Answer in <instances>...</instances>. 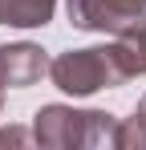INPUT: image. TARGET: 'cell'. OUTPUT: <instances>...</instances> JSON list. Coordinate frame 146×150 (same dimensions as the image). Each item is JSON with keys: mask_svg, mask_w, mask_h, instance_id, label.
Returning a JSON list of instances; mask_svg holds the SVG:
<instances>
[{"mask_svg": "<svg viewBox=\"0 0 146 150\" xmlns=\"http://www.w3.org/2000/svg\"><path fill=\"white\" fill-rule=\"evenodd\" d=\"M33 142L45 150H97L118 142V118L106 110L41 105L33 114Z\"/></svg>", "mask_w": 146, "mask_h": 150, "instance_id": "6da1fadb", "label": "cell"}, {"mask_svg": "<svg viewBox=\"0 0 146 150\" xmlns=\"http://www.w3.org/2000/svg\"><path fill=\"white\" fill-rule=\"evenodd\" d=\"M49 77L69 98H89L97 89H114V85H126L130 81L126 65H122V53H118V41L57 53L49 61Z\"/></svg>", "mask_w": 146, "mask_h": 150, "instance_id": "7a4b0ae2", "label": "cell"}, {"mask_svg": "<svg viewBox=\"0 0 146 150\" xmlns=\"http://www.w3.org/2000/svg\"><path fill=\"white\" fill-rule=\"evenodd\" d=\"M69 25L81 33H126L142 25L146 0H65Z\"/></svg>", "mask_w": 146, "mask_h": 150, "instance_id": "3957f363", "label": "cell"}, {"mask_svg": "<svg viewBox=\"0 0 146 150\" xmlns=\"http://www.w3.org/2000/svg\"><path fill=\"white\" fill-rule=\"evenodd\" d=\"M0 73H4V85H12V89L37 85V81L49 73V57H45V49L33 45V41L0 45Z\"/></svg>", "mask_w": 146, "mask_h": 150, "instance_id": "277c9868", "label": "cell"}, {"mask_svg": "<svg viewBox=\"0 0 146 150\" xmlns=\"http://www.w3.org/2000/svg\"><path fill=\"white\" fill-rule=\"evenodd\" d=\"M57 0H4V25L16 28H45L53 21Z\"/></svg>", "mask_w": 146, "mask_h": 150, "instance_id": "5b68a950", "label": "cell"}, {"mask_svg": "<svg viewBox=\"0 0 146 150\" xmlns=\"http://www.w3.org/2000/svg\"><path fill=\"white\" fill-rule=\"evenodd\" d=\"M118 53H122V65L130 77H142L146 73V25H134L118 33Z\"/></svg>", "mask_w": 146, "mask_h": 150, "instance_id": "8992f818", "label": "cell"}, {"mask_svg": "<svg viewBox=\"0 0 146 150\" xmlns=\"http://www.w3.org/2000/svg\"><path fill=\"white\" fill-rule=\"evenodd\" d=\"M24 142H33V130H21V126L0 130V146H24Z\"/></svg>", "mask_w": 146, "mask_h": 150, "instance_id": "52a82bcc", "label": "cell"}, {"mask_svg": "<svg viewBox=\"0 0 146 150\" xmlns=\"http://www.w3.org/2000/svg\"><path fill=\"white\" fill-rule=\"evenodd\" d=\"M0 25H4V0H0Z\"/></svg>", "mask_w": 146, "mask_h": 150, "instance_id": "ba28073f", "label": "cell"}, {"mask_svg": "<svg viewBox=\"0 0 146 150\" xmlns=\"http://www.w3.org/2000/svg\"><path fill=\"white\" fill-rule=\"evenodd\" d=\"M0 89H8V85H4V73H0Z\"/></svg>", "mask_w": 146, "mask_h": 150, "instance_id": "9c48e42d", "label": "cell"}, {"mask_svg": "<svg viewBox=\"0 0 146 150\" xmlns=\"http://www.w3.org/2000/svg\"><path fill=\"white\" fill-rule=\"evenodd\" d=\"M0 110H4V89H0Z\"/></svg>", "mask_w": 146, "mask_h": 150, "instance_id": "30bf717a", "label": "cell"}]
</instances>
